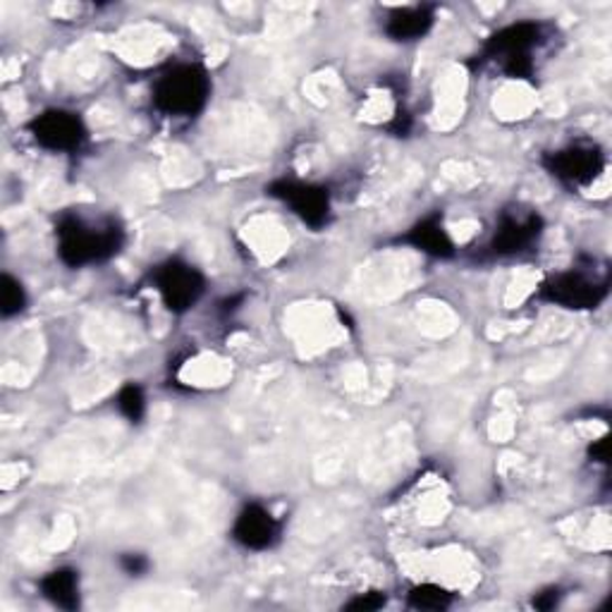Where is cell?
<instances>
[{
  "mask_svg": "<svg viewBox=\"0 0 612 612\" xmlns=\"http://www.w3.org/2000/svg\"><path fill=\"white\" fill-rule=\"evenodd\" d=\"M560 601V589H547V591H541L536 599H534V608L536 610H553Z\"/></svg>",
  "mask_w": 612,
  "mask_h": 612,
  "instance_id": "cell-19",
  "label": "cell"
},
{
  "mask_svg": "<svg viewBox=\"0 0 612 612\" xmlns=\"http://www.w3.org/2000/svg\"><path fill=\"white\" fill-rule=\"evenodd\" d=\"M608 278L599 280L591 278L582 270H567L560 273V276H553L551 280H545L541 285V299L560 304L565 309L574 312H589V309H599V306L608 297Z\"/></svg>",
  "mask_w": 612,
  "mask_h": 612,
  "instance_id": "cell-4",
  "label": "cell"
},
{
  "mask_svg": "<svg viewBox=\"0 0 612 612\" xmlns=\"http://www.w3.org/2000/svg\"><path fill=\"white\" fill-rule=\"evenodd\" d=\"M591 457H593L595 462L608 464V438H601L599 443H595V445L591 447Z\"/></svg>",
  "mask_w": 612,
  "mask_h": 612,
  "instance_id": "cell-20",
  "label": "cell"
},
{
  "mask_svg": "<svg viewBox=\"0 0 612 612\" xmlns=\"http://www.w3.org/2000/svg\"><path fill=\"white\" fill-rule=\"evenodd\" d=\"M41 593L43 599L51 601L53 605L62 610L79 608V576L75 570H56L41 579Z\"/></svg>",
  "mask_w": 612,
  "mask_h": 612,
  "instance_id": "cell-13",
  "label": "cell"
},
{
  "mask_svg": "<svg viewBox=\"0 0 612 612\" xmlns=\"http://www.w3.org/2000/svg\"><path fill=\"white\" fill-rule=\"evenodd\" d=\"M385 603H388V599H385V593H381V591H368V593L357 595V599H354V601H349V603L345 605V610L374 612V610H381Z\"/></svg>",
  "mask_w": 612,
  "mask_h": 612,
  "instance_id": "cell-17",
  "label": "cell"
},
{
  "mask_svg": "<svg viewBox=\"0 0 612 612\" xmlns=\"http://www.w3.org/2000/svg\"><path fill=\"white\" fill-rule=\"evenodd\" d=\"M125 245V233L116 223L91 228L82 218L66 216L58 223V254L62 264L82 268L112 259Z\"/></svg>",
  "mask_w": 612,
  "mask_h": 612,
  "instance_id": "cell-1",
  "label": "cell"
},
{
  "mask_svg": "<svg viewBox=\"0 0 612 612\" xmlns=\"http://www.w3.org/2000/svg\"><path fill=\"white\" fill-rule=\"evenodd\" d=\"M29 132L39 147L58 154H72L87 141V127L82 118L62 108L41 112L31 120Z\"/></svg>",
  "mask_w": 612,
  "mask_h": 612,
  "instance_id": "cell-6",
  "label": "cell"
},
{
  "mask_svg": "<svg viewBox=\"0 0 612 612\" xmlns=\"http://www.w3.org/2000/svg\"><path fill=\"white\" fill-rule=\"evenodd\" d=\"M118 407L120 412L130 418L132 424H139L144 414H147V397H144V391L135 383H127L125 388L118 395Z\"/></svg>",
  "mask_w": 612,
  "mask_h": 612,
  "instance_id": "cell-16",
  "label": "cell"
},
{
  "mask_svg": "<svg viewBox=\"0 0 612 612\" xmlns=\"http://www.w3.org/2000/svg\"><path fill=\"white\" fill-rule=\"evenodd\" d=\"M405 241L414 249L433 256V259H450V256H455L453 239H450L438 216H428L422 223H416L405 235Z\"/></svg>",
  "mask_w": 612,
  "mask_h": 612,
  "instance_id": "cell-12",
  "label": "cell"
},
{
  "mask_svg": "<svg viewBox=\"0 0 612 612\" xmlns=\"http://www.w3.org/2000/svg\"><path fill=\"white\" fill-rule=\"evenodd\" d=\"M545 39V27L541 22H517L493 34L483 48V56L501 62L507 77L529 79L534 75V60L531 51Z\"/></svg>",
  "mask_w": 612,
  "mask_h": 612,
  "instance_id": "cell-3",
  "label": "cell"
},
{
  "mask_svg": "<svg viewBox=\"0 0 612 612\" xmlns=\"http://www.w3.org/2000/svg\"><path fill=\"white\" fill-rule=\"evenodd\" d=\"M407 603L416 610H447L453 605V593L436 584H418L409 591Z\"/></svg>",
  "mask_w": 612,
  "mask_h": 612,
  "instance_id": "cell-14",
  "label": "cell"
},
{
  "mask_svg": "<svg viewBox=\"0 0 612 612\" xmlns=\"http://www.w3.org/2000/svg\"><path fill=\"white\" fill-rule=\"evenodd\" d=\"M547 172L570 185H591L605 168V156L595 144L576 141L543 158Z\"/></svg>",
  "mask_w": 612,
  "mask_h": 612,
  "instance_id": "cell-7",
  "label": "cell"
},
{
  "mask_svg": "<svg viewBox=\"0 0 612 612\" xmlns=\"http://www.w3.org/2000/svg\"><path fill=\"white\" fill-rule=\"evenodd\" d=\"M120 565H122V570H125L127 574H132V576H141L144 572L149 570V560L144 557V555H139V553H127V555H122Z\"/></svg>",
  "mask_w": 612,
  "mask_h": 612,
  "instance_id": "cell-18",
  "label": "cell"
},
{
  "mask_svg": "<svg viewBox=\"0 0 612 612\" xmlns=\"http://www.w3.org/2000/svg\"><path fill=\"white\" fill-rule=\"evenodd\" d=\"M154 285L172 314L189 312L206 289L201 273L180 259H170L164 266H158L154 270Z\"/></svg>",
  "mask_w": 612,
  "mask_h": 612,
  "instance_id": "cell-5",
  "label": "cell"
},
{
  "mask_svg": "<svg viewBox=\"0 0 612 612\" xmlns=\"http://www.w3.org/2000/svg\"><path fill=\"white\" fill-rule=\"evenodd\" d=\"M433 8L414 6V8H397L385 20V34L393 41H416L426 37L433 27Z\"/></svg>",
  "mask_w": 612,
  "mask_h": 612,
  "instance_id": "cell-11",
  "label": "cell"
},
{
  "mask_svg": "<svg viewBox=\"0 0 612 612\" xmlns=\"http://www.w3.org/2000/svg\"><path fill=\"white\" fill-rule=\"evenodd\" d=\"M268 195L285 201L314 230H320L330 218L328 189L304 185L297 180H278L268 187Z\"/></svg>",
  "mask_w": 612,
  "mask_h": 612,
  "instance_id": "cell-8",
  "label": "cell"
},
{
  "mask_svg": "<svg viewBox=\"0 0 612 612\" xmlns=\"http://www.w3.org/2000/svg\"><path fill=\"white\" fill-rule=\"evenodd\" d=\"M233 539L249 551H266L280 539V522L264 505H247L237 514Z\"/></svg>",
  "mask_w": 612,
  "mask_h": 612,
  "instance_id": "cell-9",
  "label": "cell"
},
{
  "mask_svg": "<svg viewBox=\"0 0 612 612\" xmlns=\"http://www.w3.org/2000/svg\"><path fill=\"white\" fill-rule=\"evenodd\" d=\"M543 233V220L536 214H526L524 218L503 216L501 225L491 239L488 251L493 256H514L526 251Z\"/></svg>",
  "mask_w": 612,
  "mask_h": 612,
  "instance_id": "cell-10",
  "label": "cell"
},
{
  "mask_svg": "<svg viewBox=\"0 0 612 612\" xmlns=\"http://www.w3.org/2000/svg\"><path fill=\"white\" fill-rule=\"evenodd\" d=\"M24 304H27V297L20 280H14L6 273V276L0 278V312H3L6 318H10L14 314H20L24 309Z\"/></svg>",
  "mask_w": 612,
  "mask_h": 612,
  "instance_id": "cell-15",
  "label": "cell"
},
{
  "mask_svg": "<svg viewBox=\"0 0 612 612\" xmlns=\"http://www.w3.org/2000/svg\"><path fill=\"white\" fill-rule=\"evenodd\" d=\"M211 96V79L201 66H175L158 77L154 87V106L170 118H195Z\"/></svg>",
  "mask_w": 612,
  "mask_h": 612,
  "instance_id": "cell-2",
  "label": "cell"
}]
</instances>
